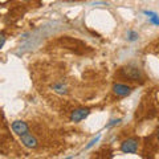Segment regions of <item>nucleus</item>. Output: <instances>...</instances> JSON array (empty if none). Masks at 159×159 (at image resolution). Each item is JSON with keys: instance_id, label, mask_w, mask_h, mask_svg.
<instances>
[{"instance_id": "1", "label": "nucleus", "mask_w": 159, "mask_h": 159, "mask_svg": "<svg viewBox=\"0 0 159 159\" xmlns=\"http://www.w3.org/2000/svg\"><path fill=\"white\" fill-rule=\"evenodd\" d=\"M121 74H122V77L130 80V81H138V80L143 78L142 70L138 66H134V65H127L125 68H122Z\"/></svg>"}, {"instance_id": "2", "label": "nucleus", "mask_w": 159, "mask_h": 159, "mask_svg": "<svg viewBox=\"0 0 159 159\" xmlns=\"http://www.w3.org/2000/svg\"><path fill=\"white\" fill-rule=\"evenodd\" d=\"M139 147V139L135 137L127 138L121 143V151L123 154H135Z\"/></svg>"}, {"instance_id": "3", "label": "nucleus", "mask_w": 159, "mask_h": 159, "mask_svg": "<svg viewBox=\"0 0 159 159\" xmlns=\"http://www.w3.org/2000/svg\"><path fill=\"white\" fill-rule=\"evenodd\" d=\"M89 114H90V109H88V107H78V109H76V110H73L70 113L69 119H70L72 122H74V123H78V122L84 121L85 118H88Z\"/></svg>"}, {"instance_id": "4", "label": "nucleus", "mask_w": 159, "mask_h": 159, "mask_svg": "<svg viewBox=\"0 0 159 159\" xmlns=\"http://www.w3.org/2000/svg\"><path fill=\"white\" fill-rule=\"evenodd\" d=\"M113 93L116 94V96L118 97H127V96H130L131 92H133V89L131 86H129L126 85V84H119V82H116L113 85Z\"/></svg>"}, {"instance_id": "5", "label": "nucleus", "mask_w": 159, "mask_h": 159, "mask_svg": "<svg viewBox=\"0 0 159 159\" xmlns=\"http://www.w3.org/2000/svg\"><path fill=\"white\" fill-rule=\"evenodd\" d=\"M20 141H21L23 146H25L27 148H36L39 146L37 138L34 135H32L29 131L25 133V134H23V135H20Z\"/></svg>"}, {"instance_id": "6", "label": "nucleus", "mask_w": 159, "mask_h": 159, "mask_svg": "<svg viewBox=\"0 0 159 159\" xmlns=\"http://www.w3.org/2000/svg\"><path fill=\"white\" fill-rule=\"evenodd\" d=\"M12 130L15 134H17V135H23V134H25L29 131V126L27 125V122L24 121H15L12 123Z\"/></svg>"}, {"instance_id": "7", "label": "nucleus", "mask_w": 159, "mask_h": 159, "mask_svg": "<svg viewBox=\"0 0 159 159\" xmlns=\"http://www.w3.org/2000/svg\"><path fill=\"white\" fill-rule=\"evenodd\" d=\"M52 90L56 94H60V96H65V94H68V86L64 82H56L52 85Z\"/></svg>"}, {"instance_id": "8", "label": "nucleus", "mask_w": 159, "mask_h": 159, "mask_svg": "<svg viewBox=\"0 0 159 159\" xmlns=\"http://www.w3.org/2000/svg\"><path fill=\"white\" fill-rule=\"evenodd\" d=\"M138 39H139V34H138V32L133 31V29H130V31H127V40H129V41L134 43V41H137Z\"/></svg>"}, {"instance_id": "9", "label": "nucleus", "mask_w": 159, "mask_h": 159, "mask_svg": "<svg viewBox=\"0 0 159 159\" xmlns=\"http://www.w3.org/2000/svg\"><path fill=\"white\" fill-rule=\"evenodd\" d=\"M99 139H101V135H97L96 138H93V139H92V141H90V142H89V143H88V145L85 146V150H89V148H92V147H93L94 145H96V143H98V141H99Z\"/></svg>"}, {"instance_id": "10", "label": "nucleus", "mask_w": 159, "mask_h": 159, "mask_svg": "<svg viewBox=\"0 0 159 159\" xmlns=\"http://www.w3.org/2000/svg\"><path fill=\"white\" fill-rule=\"evenodd\" d=\"M119 123H121V119H111L110 122L109 123H106V127L109 129V127H113V126H117V125H119Z\"/></svg>"}, {"instance_id": "11", "label": "nucleus", "mask_w": 159, "mask_h": 159, "mask_svg": "<svg viewBox=\"0 0 159 159\" xmlns=\"http://www.w3.org/2000/svg\"><path fill=\"white\" fill-rule=\"evenodd\" d=\"M7 41V37H6V33L4 32H0V49L4 47V44Z\"/></svg>"}, {"instance_id": "12", "label": "nucleus", "mask_w": 159, "mask_h": 159, "mask_svg": "<svg viewBox=\"0 0 159 159\" xmlns=\"http://www.w3.org/2000/svg\"><path fill=\"white\" fill-rule=\"evenodd\" d=\"M148 20H150V23L154 24V25H159V16H158V15H155V16L150 17Z\"/></svg>"}, {"instance_id": "13", "label": "nucleus", "mask_w": 159, "mask_h": 159, "mask_svg": "<svg viewBox=\"0 0 159 159\" xmlns=\"http://www.w3.org/2000/svg\"><path fill=\"white\" fill-rule=\"evenodd\" d=\"M143 13L146 15V16L150 19V17H152V16H155V15H158V13H155V12H152V11H143Z\"/></svg>"}, {"instance_id": "14", "label": "nucleus", "mask_w": 159, "mask_h": 159, "mask_svg": "<svg viewBox=\"0 0 159 159\" xmlns=\"http://www.w3.org/2000/svg\"><path fill=\"white\" fill-rule=\"evenodd\" d=\"M23 2H29V0H23Z\"/></svg>"}, {"instance_id": "15", "label": "nucleus", "mask_w": 159, "mask_h": 159, "mask_svg": "<svg viewBox=\"0 0 159 159\" xmlns=\"http://www.w3.org/2000/svg\"><path fill=\"white\" fill-rule=\"evenodd\" d=\"M158 138H159V131H158Z\"/></svg>"}]
</instances>
